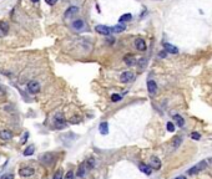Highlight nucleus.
I'll list each match as a JSON object with an SVG mask.
<instances>
[{"mask_svg": "<svg viewBox=\"0 0 212 179\" xmlns=\"http://www.w3.org/2000/svg\"><path fill=\"white\" fill-rule=\"evenodd\" d=\"M95 30H96V33H99V34H101V35H105V36H109V35L112 33L111 28L106 26V25H96Z\"/></svg>", "mask_w": 212, "mask_h": 179, "instance_id": "f257e3e1", "label": "nucleus"}, {"mask_svg": "<svg viewBox=\"0 0 212 179\" xmlns=\"http://www.w3.org/2000/svg\"><path fill=\"white\" fill-rule=\"evenodd\" d=\"M34 173H35V169L31 168V167H23V168L19 169V174H20V177H23V178L31 177V175H34Z\"/></svg>", "mask_w": 212, "mask_h": 179, "instance_id": "f03ea898", "label": "nucleus"}, {"mask_svg": "<svg viewBox=\"0 0 212 179\" xmlns=\"http://www.w3.org/2000/svg\"><path fill=\"white\" fill-rule=\"evenodd\" d=\"M40 84L37 81H30L29 84H28V91L30 92V93H33V95H35V93H37L40 91Z\"/></svg>", "mask_w": 212, "mask_h": 179, "instance_id": "7ed1b4c3", "label": "nucleus"}, {"mask_svg": "<svg viewBox=\"0 0 212 179\" xmlns=\"http://www.w3.org/2000/svg\"><path fill=\"white\" fill-rule=\"evenodd\" d=\"M132 79H134V72L132 71H125L120 76V81L123 82V84H128Z\"/></svg>", "mask_w": 212, "mask_h": 179, "instance_id": "20e7f679", "label": "nucleus"}, {"mask_svg": "<svg viewBox=\"0 0 212 179\" xmlns=\"http://www.w3.org/2000/svg\"><path fill=\"white\" fill-rule=\"evenodd\" d=\"M54 123H55V127H56V128L61 130V128H64V127L66 126V121H65V118L62 117V114H57V116L55 117Z\"/></svg>", "mask_w": 212, "mask_h": 179, "instance_id": "39448f33", "label": "nucleus"}, {"mask_svg": "<svg viewBox=\"0 0 212 179\" xmlns=\"http://www.w3.org/2000/svg\"><path fill=\"white\" fill-rule=\"evenodd\" d=\"M71 26H73V29H75V30L81 31V30L85 29V21L82 20V19H76V20H74V21L71 23Z\"/></svg>", "mask_w": 212, "mask_h": 179, "instance_id": "423d86ee", "label": "nucleus"}, {"mask_svg": "<svg viewBox=\"0 0 212 179\" xmlns=\"http://www.w3.org/2000/svg\"><path fill=\"white\" fill-rule=\"evenodd\" d=\"M147 91H149V93L151 96H153L157 92V85H156V82L153 81V80H149V81H147Z\"/></svg>", "mask_w": 212, "mask_h": 179, "instance_id": "0eeeda50", "label": "nucleus"}, {"mask_svg": "<svg viewBox=\"0 0 212 179\" xmlns=\"http://www.w3.org/2000/svg\"><path fill=\"white\" fill-rule=\"evenodd\" d=\"M164 49L166 52H170V54H178V49L176 46H173V45L169 44V42H164Z\"/></svg>", "mask_w": 212, "mask_h": 179, "instance_id": "6e6552de", "label": "nucleus"}, {"mask_svg": "<svg viewBox=\"0 0 212 179\" xmlns=\"http://www.w3.org/2000/svg\"><path fill=\"white\" fill-rule=\"evenodd\" d=\"M12 138V133L9 130H1L0 131V139L1 140H10Z\"/></svg>", "mask_w": 212, "mask_h": 179, "instance_id": "1a4fd4ad", "label": "nucleus"}, {"mask_svg": "<svg viewBox=\"0 0 212 179\" xmlns=\"http://www.w3.org/2000/svg\"><path fill=\"white\" fill-rule=\"evenodd\" d=\"M135 47H136V50H139V51H146V42H145V40H142V39H136L135 40Z\"/></svg>", "mask_w": 212, "mask_h": 179, "instance_id": "9d476101", "label": "nucleus"}, {"mask_svg": "<svg viewBox=\"0 0 212 179\" xmlns=\"http://www.w3.org/2000/svg\"><path fill=\"white\" fill-rule=\"evenodd\" d=\"M124 62L126 63L127 66H134V65H136V60H135V56L131 55V54L125 55V57H124Z\"/></svg>", "mask_w": 212, "mask_h": 179, "instance_id": "9b49d317", "label": "nucleus"}, {"mask_svg": "<svg viewBox=\"0 0 212 179\" xmlns=\"http://www.w3.org/2000/svg\"><path fill=\"white\" fill-rule=\"evenodd\" d=\"M150 163H151V168L152 169H160L161 168V161L157 158V157H151L150 159Z\"/></svg>", "mask_w": 212, "mask_h": 179, "instance_id": "f8f14e48", "label": "nucleus"}, {"mask_svg": "<svg viewBox=\"0 0 212 179\" xmlns=\"http://www.w3.org/2000/svg\"><path fill=\"white\" fill-rule=\"evenodd\" d=\"M53 158H54V154H51V153H45V154L41 156V161L45 163L50 165L51 163H53Z\"/></svg>", "mask_w": 212, "mask_h": 179, "instance_id": "ddd939ff", "label": "nucleus"}, {"mask_svg": "<svg viewBox=\"0 0 212 179\" xmlns=\"http://www.w3.org/2000/svg\"><path fill=\"white\" fill-rule=\"evenodd\" d=\"M139 168H140V170L142 172V173H145L146 175H150V174H151V172H152L151 165H147V164H145V163H141Z\"/></svg>", "mask_w": 212, "mask_h": 179, "instance_id": "4468645a", "label": "nucleus"}, {"mask_svg": "<svg viewBox=\"0 0 212 179\" xmlns=\"http://www.w3.org/2000/svg\"><path fill=\"white\" fill-rule=\"evenodd\" d=\"M78 12H79L78 6H70V8L65 11V17H70V16H73L75 14H78Z\"/></svg>", "mask_w": 212, "mask_h": 179, "instance_id": "2eb2a0df", "label": "nucleus"}, {"mask_svg": "<svg viewBox=\"0 0 212 179\" xmlns=\"http://www.w3.org/2000/svg\"><path fill=\"white\" fill-rule=\"evenodd\" d=\"M9 30V25L5 21H0V36H4Z\"/></svg>", "mask_w": 212, "mask_h": 179, "instance_id": "dca6fc26", "label": "nucleus"}, {"mask_svg": "<svg viewBox=\"0 0 212 179\" xmlns=\"http://www.w3.org/2000/svg\"><path fill=\"white\" fill-rule=\"evenodd\" d=\"M99 130L101 134H107L109 133V123L107 122H101L99 126Z\"/></svg>", "mask_w": 212, "mask_h": 179, "instance_id": "f3484780", "label": "nucleus"}, {"mask_svg": "<svg viewBox=\"0 0 212 179\" xmlns=\"http://www.w3.org/2000/svg\"><path fill=\"white\" fill-rule=\"evenodd\" d=\"M34 152H35V147L31 144V146H29V147H26V148H25L24 156H25V157H30V156L34 154Z\"/></svg>", "mask_w": 212, "mask_h": 179, "instance_id": "a211bd4d", "label": "nucleus"}, {"mask_svg": "<svg viewBox=\"0 0 212 179\" xmlns=\"http://www.w3.org/2000/svg\"><path fill=\"white\" fill-rule=\"evenodd\" d=\"M125 29H126V26L124 24H117V25H115V26L111 28V30L114 31V33H123Z\"/></svg>", "mask_w": 212, "mask_h": 179, "instance_id": "6ab92c4d", "label": "nucleus"}, {"mask_svg": "<svg viewBox=\"0 0 212 179\" xmlns=\"http://www.w3.org/2000/svg\"><path fill=\"white\" fill-rule=\"evenodd\" d=\"M130 20H132V15L131 14H124V15H121L120 16V19H119V21H120V24L121 23H127V21H130Z\"/></svg>", "mask_w": 212, "mask_h": 179, "instance_id": "aec40b11", "label": "nucleus"}, {"mask_svg": "<svg viewBox=\"0 0 212 179\" xmlns=\"http://www.w3.org/2000/svg\"><path fill=\"white\" fill-rule=\"evenodd\" d=\"M85 168H86V163H81L80 165H79V169H78V177H84V174H85Z\"/></svg>", "mask_w": 212, "mask_h": 179, "instance_id": "412c9836", "label": "nucleus"}, {"mask_svg": "<svg viewBox=\"0 0 212 179\" xmlns=\"http://www.w3.org/2000/svg\"><path fill=\"white\" fill-rule=\"evenodd\" d=\"M173 119H175V122L177 123L178 127H182L185 124V119L180 116V114H175V116H173Z\"/></svg>", "mask_w": 212, "mask_h": 179, "instance_id": "4be33fe9", "label": "nucleus"}, {"mask_svg": "<svg viewBox=\"0 0 212 179\" xmlns=\"http://www.w3.org/2000/svg\"><path fill=\"white\" fill-rule=\"evenodd\" d=\"M181 142H182V138L180 136H176L175 138H173V148L177 149L180 147V144H181Z\"/></svg>", "mask_w": 212, "mask_h": 179, "instance_id": "5701e85b", "label": "nucleus"}, {"mask_svg": "<svg viewBox=\"0 0 212 179\" xmlns=\"http://www.w3.org/2000/svg\"><path fill=\"white\" fill-rule=\"evenodd\" d=\"M198 172H200V168H198V165H195V167H192V168L189 169L187 173H189L190 175H195V174L198 173Z\"/></svg>", "mask_w": 212, "mask_h": 179, "instance_id": "b1692460", "label": "nucleus"}, {"mask_svg": "<svg viewBox=\"0 0 212 179\" xmlns=\"http://www.w3.org/2000/svg\"><path fill=\"white\" fill-rule=\"evenodd\" d=\"M86 167H87V169H92V168L95 167V159H94V158H89V159H87Z\"/></svg>", "mask_w": 212, "mask_h": 179, "instance_id": "393cba45", "label": "nucleus"}, {"mask_svg": "<svg viewBox=\"0 0 212 179\" xmlns=\"http://www.w3.org/2000/svg\"><path fill=\"white\" fill-rule=\"evenodd\" d=\"M53 179H64V173H62V169H59L54 174V178Z\"/></svg>", "mask_w": 212, "mask_h": 179, "instance_id": "a878e982", "label": "nucleus"}, {"mask_svg": "<svg viewBox=\"0 0 212 179\" xmlns=\"http://www.w3.org/2000/svg\"><path fill=\"white\" fill-rule=\"evenodd\" d=\"M146 63H147V60L145 59V57H144V59H140V60H139V66H140V68H145V67H146Z\"/></svg>", "mask_w": 212, "mask_h": 179, "instance_id": "bb28decb", "label": "nucleus"}, {"mask_svg": "<svg viewBox=\"0 0 212 179\" xmlns=\"http://www.w3.org/2000/svg\"><path fill=\"white\" fill-rule=\"evenodd\" d=\"M111 101H112V102H119V101H121V96L117 95V93L111 95Z\"/></svg>", "mask_w": 212, "mask_h": 179, "instance_id": "cd10ccee", "label": "nucleus"}, {"mask_svg": "<svg viewBox=\"0 0 212 179\" xmlns=\"http://www.w3.org/2000/svg\"><path fill=\"white\" fill-rule=\"evenodd\" d=\"M191 138L195 139V140H198V139H201V134L197 133V132H192L191 133Z\"/></svg>", "mask_w": 212, "mask_h": 179, "instance_id": "c85d7f7f", "label": "nucleus"}, {"mask_svg": "<svg viewBox=\"0 0 212 179\" xmlns=\"http://www.w3.org/2000/svg\"><path fill=\"white\" fill-rule=\"evenodd\" d=\"M166 127H167V131L169 132H173V131H175V124H173L172 122H167Z\"/></svg>", "mask_w": 212, "mask_h": 179, "instance_id": "c756f323", "label": "nucleus"}, {"mask_svg": "<svg viewBox=\"0 0 212 179\" xmlns=\"http://www.w3.org/2000/svg\"><path fill=\"white\" fill-rule=\"evenodd\" d=\"M64 179H74V172L73 170H69L67 173H66V175L64 177Z\"/></svg>", "mask_w": 212, "mask_h": 179, "instance_id": "7c9ffc66", "label": "nucleus"}, {"mask_svg": "<svg viewBox=\"0 0 212 179\" xmlns=\"http://www.w3.org/2000/svg\"><path fill=\"white\" fill-rule=\"evenodd\" d=\"M80 122V117L79 116H75V117H73L71 119H70V123H79Z\"/></svg>", "mask_w": 212, "mask_h": 179, "instance_id": "2f4dec72", "label": "nucleus"}, {"mask_svg": "<svg viewBox=\"0 0 212 179\" xmlns=\"http://www.w3.org/2000/svg\"><path fill=\"white\" fill-rule=\"evenodd\" d=\"M0 179H14V174L11 173H8V174H4Z\"/></svg>", "mask_w": 212, "mask_h": 179, "instance_id": "473e14b6", "label": "nucleus"}, {"mask_svg": "<svg viewBox=\"0 0 212 179\" xmlns=\"http://www.w3.org/2000/svg\"><path fill=\"white\" fill-rule=\"evenodd\" d=\"M206 167H207V163L205 162V161H202L200 164H198V168H200V170H202V169H206Z\"/></svg>", "mask_w": 212, "mask_h": 179, "instance_id": "72a5a7b5", "label": "nucleus"}, {"mask_svg": "<svg viewBox=\"0 0 212 179\" xmlns=\"http://www.w3.org/2000/svg\"><path fill=\"white\" fill-rule=\"evenodd\" d=\"M56 1H57V0H45V3H46L48 5H50V6L55 5V4H56Z\"/></svg>", "mask_w": 212, "mask_h": 179, "instance_id": "f704fd0d", "label": "nucleus"}, {"mask_svg": "<svg viewBox=\"0 0 212 179\" xmlns=\"http://www.w3.org/2000/svg\"><path fill=\"white\" fill-rule=\"evenodd\" d=\"M166 55H167V52H166L165 50H164V51H161V52H158V57H162V59H165Z\"/></svg>", "mask_w": 212, "mask_h": 179, "instance_id": "c9c22d12", "label": "nucleus"}, {"mask_svg": "<svg viewBox=\"0 0 212 179\" xmlns=\"http://www.w3.org/2000/svg\"><path fill=\"white\" fill-rule=\"evenodd\" d=\"M29 137V133L26 132V133H24V137H23V139H21V143H25V139H26Z\"/></svg>", "mask_w": 212, "mask_h": 179, "instance_id": "e433bc0d", "label": "nucleus"}, {"mask_svg": "<svg viewBox=\"0 0 212 179\" xmlns=\"http://www.w3.org/2000/svg\"><path fill=\"white\" fill-rule=\"evenodd\" d=\"M114 40H115L114 37H111V39H110V37H109V39H107V42H109V44H114Z\"/></svg>", "mask_w": 212, "mask_h": 179, "instance_id": "4c0bfd02", "label": "nucleus"}, {"mask_svg": "<svg viewBox=\"0 0 212 179\" xmlns=\"http://www.w3.org/2000/svg\"><path fill=\"white\" fill-rule=\"evenodd\" d=\"M175 179H186L183 175H180V177H177V178H175Z\"/></svg>", "mask_w": 212, "mask_h": 179, "instance_id": "58836bf2", "label": "nucleus"}, {"mask_svg": "<svg viewBox=\"0 0 212 179\" xmlns=\"http://www.w3.org/2000/svg\"><path fill=\"white\" fill-rule=\"evenodd\" d=\"M31 1H33V3H36V1H37V0H31Z\"/></svg>", "mask_w": 212, "mask_h": 179, "instance_id": "ea45409f", "label": "nucleus"}, {"mask_svg": "<svg viewBox=\"0 0 212 179\" xmlns=\"http://www.w3.org/2000/svg\"><path fill=\"white\" fill-rule=\"evenodd\" d=\"M0 91H1V86H0Z\"/></svg>", "mask_w": 212, "mask_h": 179, "instance_id": "a19ab883", "label": "nucleus"}]
</instances>
